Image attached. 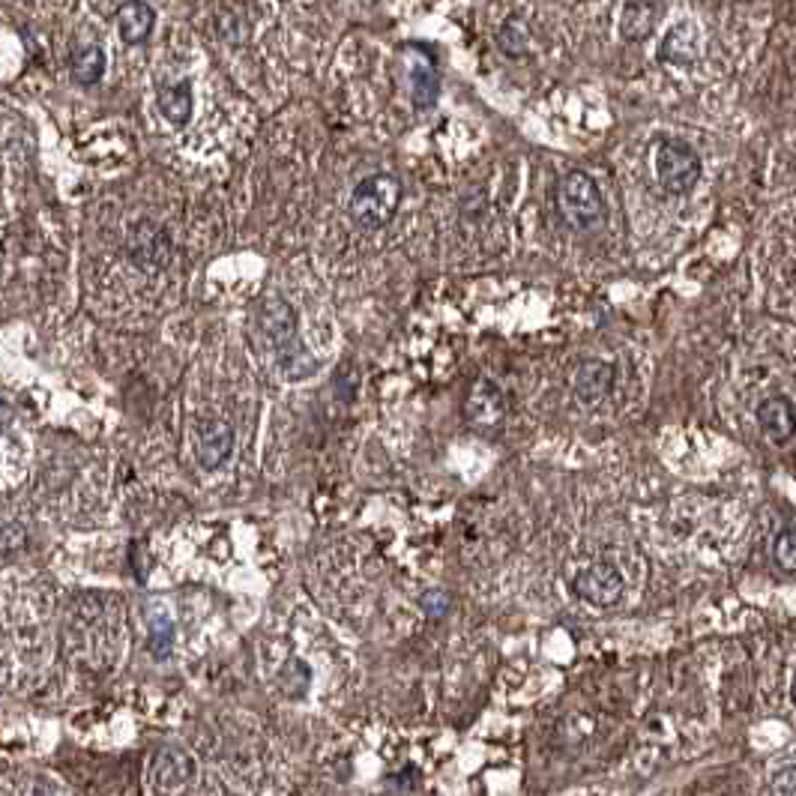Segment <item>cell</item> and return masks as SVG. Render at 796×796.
Returning a JSON list of instances; mask_svg holds the SVG:
<instances>
[{"mask_svg":"<svg viewBox=\"0 0 796 796\" xmlns=\"http://www.w3.org/2000/svg\"><path fill=\"white\" fill-rule=\"evenodd\" d=\"M791 701L796 704V674H794V683H791Z\"/></svg>","mask_w":796,"mask_h":796,"instance_id":"cell-22","label":"cell"},{"mask_svg":"<svg viewBox=\"0 0 796 796\" xmlns=\"http://www.w3.org/2000/svg\"><path fill=\"white\" fill-rule=\"evenodd\" d=\"M701 39H704L701 27L692 18H686L668 30V36L659 48V57L671 66H695L701 57Z\"/></svg>","mask_w":796,"mask_h":796,"instance_id":"cell-8","label":"cell"},{"mask_svg":"<svg viewBox=\"0 0 796 796\" xmlns=\"http://www.w3.org/2000/svg\"><path fill=\"white\" fill-rule=\"evenodd\" d=\"M9 419H12V407L6 404V398L0 396V431L9 425Z\"/></svg>","mask_w":796,"mask_h":796,"instance_id":"cell-21","label":"cell"},{"mask_svg":"<svg viewBox=\"0 0 796 796\" xmlns=\"http://www.w3.org/2000/svg\"><path fill=\"white\" fill-rule=\"evenodd\" d=\"M407 54L413 57L410 69H407V81H410V102L413 108L419 111H428L437 105V96H440V78H437V69H434V60L425 48L413 45L407 48Z\"/></svg>","mask_w":796,"mask_h":796,"instance_id":"cell-6","label":"cell"},{"mask_svg":"<svg viewBox=\"0 0 796 796\" xmlns=\"http://www.w3.org/2000/svg\"><path fill=\"white\" fill-rule=\"evenodd\" d=\"M773 557L776 563L785 569V572H794L796 575V530H782L773 542Z\"/></svg>","mask_w":796,"mask_h":796,"instance_id":"cell-18","label":"cell"},{"mask_svg":"<svg viewBox=\"0 0 796 796\" xmlns=\"http://www.w3.org/2000/svg\"><path fill=\"white\" fill-rule=\"evenodd\" d=\"M497 45H500V51L509 54V57H524V54L530 51V45H533V36H530L527 21L518 18V15L506 18V21L500 24V30H497Z\"/></svg>","mask_w":796,"mask_h":796,"instance_id":"cell-15","label":"cell"},{"mask_svg":"<svg viewBox=\"0 0 796 796\" xmlns=\"http://www.w3.org/2000/svg\"><path fill=\"white\" fill-rule=\"evenodd\" d=\"M153 6L150 3H123L117 9V30L126 45H141L153 30Z\"/></svg>","mask_w":796,"mask_h":796,"instance_id":"cell-13","label":"cell"},{"mask_svg":"<svg viewBox=\"0 0 796 796\" xmlns=\"http://www.w3.org/2000/svg\"><path fill=\"white\" fill-rule=\"evenodd\" d=\"M231 452H234V431L225 422L213 419L198 428V461L204 470L222 467L231 458Z\"/></svg>","mask_w":796,"mask_h":796,"instance_id":"cell-10","label":"cell"},{"mask_svg":"<svg viewBox=\"0 0 796 796\" xmlns=\"http://www.w3.org/2000/svg\"><path fill=\"white\" fill-rule=\"evenodd\" d=\"M656 177L668 195H689L701 180V156L686 141H662L656 150Z\"/></svg>","mask_w":796,"mask_h":796,"instance_id":"cell-4","label":"cell"},{"mask_svg":"<svg viewBox=\"0 0 796 796\" xmlns=\"http://www.w3.org/2000/svg\"><path fill=\"white\" fill-rule=\"evenodd\" d=\"M419 605H422V611L431 617V620H440V617H446L449 614V596L443 593V590H428L422 599H419Z\"/></svg>","mask_w":796,"mask_h":796,"instance_id":"cell-19","label":"cell"},{"mask_svg":"<svg viewBox=\"0 0 796 796\" xmlns=\"http://www.w3.org/2000/svg\"><path fill=\"white\" fill-rule=\"evenodd\" d=\"M611 387H614V366L605 360H584L572 375V393L587 407L602 404Z\"/></svg>","mask_w":796,"mask_h":796,"instance_id":"cell-7","label":"cell"},{"mask_svg":"<svg viewBox=\"0 0 796 796\" xmlns=\"http://www.w3.org/2000/svg\"><path fill=\"white\" fill-rule=\"evenodd\" d=\"M258 330H261V342L267 345V351L276 357V366L285 378L300 381L309 372H315L309 351L300 342L297 333V318L294 309L285 300H264L258 306Z\"/></svg>","mask_w":796,"mask_h":796,"instance_id":"cell-1","label":"cell"},{"mask_svg":"<svg viewBox=\"0 0 796 796\" xmlns=\"http://www.w3.org/2000/svg\"><path fill=\"white\" fill-rule=\"evenodd\" d=\"M159 111L168 117V123L186 126L189 117H192V87H189V81H177V84L165 87L159 93Z\"/></svg>","mask_w":796,"mask_h":796,"instance_id":"cell-14","label":"cell"},{"mask_svg":"<svg viewBox=\"0 0 796 796\" xmlns=\"http://www.w3.org/2000/svg\"><path fill=\"white\" fill-rule=\"evenodd\" d=\"M506 416V401L491 381H476L467 396V419L476 428H494Z\"/></svg>","mask_w":796,"mask_h":796,"instance_id":"cell-11","label":"cell"},{"mask_svg":"<svg viewBox=\"0 0 796 796\" xmlns=\"http://www.w3.org/2000/svg\"><path fill=\"white\" fill-rule=\"evenodd\" d=\"M557 210L560 219L572 231H593L608 219L605 198L596 180L587 171H569L557 186Z\"/></svg>","mask_w":796,"mask_h":796,"instance_id":"cell-2","label":"cell"},{"mask_svg":"<svg viewBox=\"0 0 796 796\" xmlns=\"http://www.w3.org/2000/svg\"><path fill=\"white\" fill-rule=\"evenodd\" d=\"M72 72L81 84H96L105 72V51L99 45H87V48L75 51Z\"/></svg>","mask_w":796,"mask_h":796,"instance_id":"cell-16","label":"cell"},{"mask_svg":"<svg viewBox=\"0 0 796 796\" xmlns=\"http://www.w3.org/2000/svg\"><path fill=\"white\" fill-rule=\"evenodd\" d=\"M174 647V626L165 614H156L150 620V650L156 659H165Z\"/></svg>","mask_w":796,"mask_h":796,"instance_id":"cell-17","label":"cell"},{"mask_svg":"<svg viewBox=\"0 0 796 796\" xmlns=\"http://www.w3.org/2000/svg\"><path fill=\"white\" fill-rule=\"evenodd\" d=\"M662 3H626L620 9V36L629 42H644L656 30V21L662 18Z\"/></svg>","mask_w":796,"mask_h":796,"instance_id":"cell-12","label":"cell"},{"mask_svg":"<svg viewBox=\"0 0 796 796\" xmlns=\"http://www.w3.org/2000/svg\"><path fill=\"white\" fill-rule=\"evenodd\" d=\"M398 204H401V180L396 174H372L360 180L351 195V219L366 231H378L393 222Z\"/></svg>","mask_w":796,"mask_h":796,"instance_id":"cell-3","label":"cell"},{"mask_svg":"<svg viewBox=\"0 0 796 796\" xmlns=\"http://www.w3.org/2000/svg\"><path fill=\"white\" fill-rule=\"evenodd\" d=\"M758 425L773 443H788L796 434V404L788 396H770L758 404Z\"/></svg>","mask_w":796,"mask_h":796,"instance_id":"cell-9","label":"cell"},{"mask_svg":"<svg viewBox=\"0 0 796 796\" xmlns=\"http://www.w3.org/2000/svg\"><path fill=\"white\" fill-rule=\"evenodd\" d=\"M623 587H626V581H623V575H620L611 563H596V566L584 569V572L572 581V590H575L584 602H590V605H596V608L617 605L620 596H623Z\"/></svg>","mask_w":796,"mask_h":796,"instance_id":"cell-5","label":"cell"},{"mask_svg":"<svg viewBox=\"0 0 796 796\" xmlns=\"http://www.w3.org/2000/svg\"><path fill=\"white\" fill-rule=\"evenodd\" d=\"M773 796H796V767H785L773 776Z\"/></svg>","mask_w":796,"mask_h":796,"instance_id":"cell-20","label":"cell"}]
</instances>
